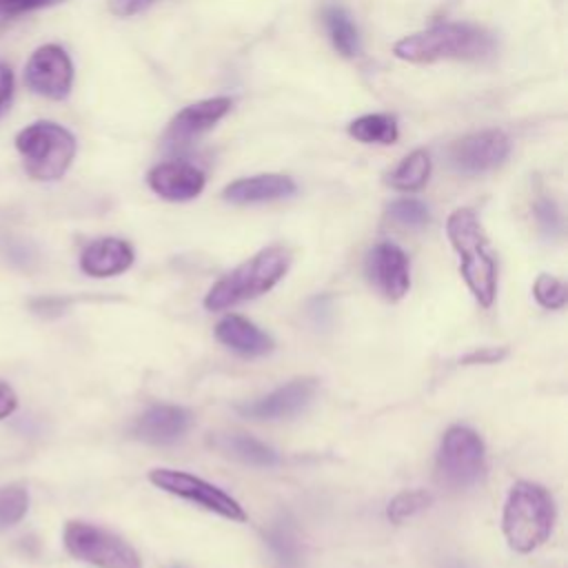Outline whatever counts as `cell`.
<instances>
[{
    "label": "cell",
    "mask_w": 568,
    "mask_h": 568,
    "mask_svg": "<svg viewBox=\"0 0 568 568\" xmlns=\"http://www.w3.org/2000/svg\"><path fill=\"white\" fill-rule=\"evenodd\" d=\"M437 481L453 490L475 486L486 470L484 439L468 426H450L437 448Z\"/></svg>",
    "instance_id": "cell-6"
},
{
    "label": "cell",
    "mask_w": 568,
    "mask_h": 568,
    "mask_svg": "<svg viewBox=\"0 0 568 568\" xmlns=\"http://www.w3.org/2000/svg\"><path fill=\"white\" fill-rule=\"evenodd\" d=\"M532 295L539 306L548 311H561L568 302V288L561 280L550 273H539L532 284Z\"/></svg>",
    "instance_id": "cell-27"
},
{
    "label": "cell",
    "mask_w": 568,
    "mask_h": 568,
    "mask_svg": "<svg viewBox=\"0 0 568 568\" xmlns=\"http://www.w3.org/2000/svg\"><path fill=\"white\" fill-rule=\"evenodd\" d=\"M446 568H466V566L459 561H450V564H446Z\"/></svg>",
    "instance_id": "cell-34"
},
{
    "label": "cell",
    "mask_w": 568,
    "mask_h": 568,
    "mask_svg": "<svg viewBox=\"0 0 568 568\" xmlns=\"http://www.w3.org/2000/svg\"><path fill=\"white\" fill-rule=\"evenodd\" d=\"M135 260L133 246L120 237H100L84 246L80 268L91 277H113L131 268Z\"/></svg>",
    "instance_id": "cell-16"
},
{
    "label": "cell",
    "mask_w": 568,
    "mask_h": 568,
    "mask_svg": "<svg viewBox=\"0 0 568 568\" xmlns=\"http://www.w3.org/2000/svg\"><path fill=\"white\" fill-rule=\"evenodd\" d=\"M535 217H537V224H539V231L555 240L559 233H561V215H559V209L552 200L548 197H541L537 200L535 204Z\"/></svg>",
    "instance_id": "cell-28"
},
{
    "label": "cell",
    "mask_w": 568,
    "mask_h": 568,
    "mask_svg": "<svg viewBox=\"0 0 568 568\" xmlns=\"http://www.w3.org/2000/svg\"><path fill=\"white\" fill-rule=\"evenodd\" d=\"M64 0H0V18H16L29 11H38Z\"/></svg>",
    "instance_id": "cell-29"
},
{
    "label": "cell",
    "mask_w": 568,
    "mask_h": 568,
    "mask_svg": "<svg viewBox=\"0 0 568 568\" xmlns=\"http://www.w3.org/2000/svg\"><path fill=\"white\" fill-rule=\"evenodd\" d=\"M366 275L377 293L390 302L402 300L410 288V268L406 253L393 242H379L366 260Z\"/></svg>",
    "instance_id": "cell-12"
},
{
    "label": "cell",
    "mask_w": 568,
    "mask_h": 568,
    "mask_svg": "<svg viewBox=\"0 0 568 568\" xmlns=\"http://www.w3.org/2000/svg\"><path fill=\"white\" fill-rule=\"evenodd\" d=\"M193 426V413L175 404H155L144 410L135 426L133 435L153 446H166L182 439Z\"/></svg>",
    "instance_id": "cell-13"
},
{
    "label": "cell",
    "mask_w": 568,
    "mask_h": 568,
    "mask_svg": "<svg viewBox=\"0 0 568 568\" xmlns=\"http://www.w3.org/2000/svg\"><path fill=\"white\" fill-rule=\"evenodd\" d=\"M27 87L49 100H64L73 84V64L69 53L58 44L36 49L24 67Z\"/></svg>",
    "instance_id": "cell-10"
},
{
    "label": "cell",
    "mask_w": 568,
    "mask_h": 568,
    "mask_svg": "<svg viewBox=\"0 0 568 568\" xmlns=\"http://www.w3.org/2000/svg\"><path fill=\"white\" fill-rule=\"evenodd\" d=\"M508 355L506 346H484L477 351H470L468 355L462 357V364L470 366V364H497Z\"/></svg>",
    "instance_id": "cell-30"
},
{
    "label": "cell",
    "mask_w": 568,
    "mask_h": 568,
    "mask_svg": "<svg viewBox=\"0 0 568 568\" xmlns=\"http://www.w3.org/2000/svg\"><path fill=\"white\" fill-rule=\"evenodd\" d=\"M495 51V40L488 31L462 24L446 22L435 24L426 31L395 42L393 53L406 62H437V60H481Z\"/></svg>",
    "instance_id": "cell-2"
},
{
    "label": "cell",
    "mask_w": 568,
    "mask_h": 568,
    "mask_svg": "<svg viewBox=\"0 0 568 568\" xmlns=\"http://www.w3.org/2000/svg\"><path fill=\"white\" fill-rule=\"evenodd\" d=\"M13 98V71L7 62L0 60V118L9 109Z\"/></svg>",
    "instance_id": "cell-32"
},
{
    "label": "cell",
    "mask_w": 568,
    "mask_h": 568,
    "mask_svg": "<svg viewBox=\"0 0 568 568\" xmlns=\"http://www.w3.org/2000/svg\"><path fill=\"white\" fill-rule=\"evenodd\" d=\"M324 27L328 31V38L335 47L337 53L344 58H355L359 53V33L355 22L351 20L348 11L339 4H328L324 7Z\"/></svg>",
    "instance_id": "cell-21"
},
{
    "label": "cell",
    "mask_w": 568,
    "mask_h": 568,
    "mask_svg": "<svg viewBox=\"0 0 568 568\" xmlns=\"http://www.w3.org/2000/svg\"><path fill=\"white\" fill-rule=\"evenodd\" d=\"M386 215L393 224L404 226V229H422L428 224L430 213L428 206L415 197H399L388 204Z\"/></svg>",
    "instance_id": "cell-25"
},
{
    "label": "cell",
    "mask_w": 568,
    "mask_h": 568,
    "mask_svg": "<svg viewBox=\"0 0 568 568\" xmlns=\"http://www.w3.org/2000/svg\"><path fill=\"white\" fill-rule=\"evenodd\" d=\"M29 510V495L20 486L0 488V530L16 526Z\"/></svg>",
    "instance_id": "cell-26"
},
{
    "label": "cell",
    "mask_w": 568,
    "mask_h": 568,
    "mask_svg": "<svg viewBox=\"0 0 568 568\" xmlns=\"http://www.w3.org/2000/svg\"><path fill=\"white\" fill-rule=\"evenodd\" d=\"M16 149L29 178L40 182L60 180L75 158V138L55 122H33L18 131Z\"/></svg>",
    "instance_id": "cell-5"
},
{
    "label": "cell",
    "mask_w": 568,
    "mask_h": 568,
    "mask_svg": "<svg viewBox=\"0 0 568 568\" xmlns=\"http://www.w3.org/2000/svg\"><path fill=\"white\" fill-rule=\"evenodd\" d=\"M433 504V493L426 488H410L397 493L388 506H386V517L390 524H404L406 519L415 517L417 513L426 510Z\"/></svg>",
    "instance_id": "cell-24"
},
{
    "label": "cell",
    "mask_w": 568,
    "mask_h": 568,
    "mask_svg": "<svg viewBox=\"0 0 568 568\" xmlns=\"http://www.w3.org/2000/svg\"><path fill=\"white\" fill-rule=\"evenodd\" d=\"M508 135L497 129H486L457 140L448 151V160L457 173L479 175L497 169L508 158Z\"/></svg>",
    "instance_id": "cell-9"
},
{
    "label": "cell",
    "mask_w": 568,
    "mask_h": 568,
    "mask_svg": "<svg viewBox=\"0 0 568 568\" xmlns=\"http://www.w3.org/2000/svg\"><path fill=\"white\" fill-rule=\"evenodd\" d=\"M428 175H430V158L426 151L417 149L413 153H408L397 166L395 171L388 175V184L397 191H406V193H413V191H419L422 186H426L428 182Z\"/></svg>",
    "instance_id": "cell-22"
},
{
    "label": "cell",
    "mask_w": 568,
    "mask_h": 568,
    "mask_svg": "<svg viewBox=\"0 0 568 568\" xmlns=\"http://www.w3.org/2000/svg\"><path fill=\"white\" fill-rule=\"evenodd\" d=\"M555 526L552 495L535 481H517L508 490L501 513V530L515 552L539 548Z\"/></svg>",
    "instance_id": "cell-4"
},
{
    "label": "cell",
    "mask_w": 568,
    "mask_h": 568,
    "mask_svg": "<svg viewBox=\"0 0 568 568\" xmlns=\"http://www.w3.org/2000/svg\"><path fill=\"white\" fill-rule=\"evenodd\" d=\"M64 548L80 561L98 568H142V559L120 535L89 521H67Z\"/></svg>",
    "instance_id": "cell-7"
},
{
    "label": "cell",
    "mask_w": 568,
    "mask_h": 568,
    "mask_svg": "<svg viewBox=\"0 0 568 568\" xmlns=\"http://www.w3.org/2000/svg\"><path fill=\"white\" fill-rule=\"evenodd\" d=\"M317 379L315 377H297L286 382L284 386L257 397L253 402L240 404V415L257 422H275L300 415L315 397Z\"/></svg>",
    "instance_id": "cell-11"
},
{
    "label": "cell",
    "mask_w": 568,
    "mask_h": 568,
    "mask_svg": "<svg viewBox=\"0 0 568 568\" xmlns=\"http://www.w3.org/2000/svg\"><path fill=\"white\" fill-rule=\"evenodd\" d=\"M264 541L273 555L277 568H302V550L293 519L280 513L266 528Z\"/></svg>",
    "instance_id": "cell-20"
},
{
    "label": "cell",
    "mask_w": 568,
    "mask_h": 568,
    "mask_svg": "<svg viewBox=\"0 0 568 568\" xmlns=\"http://www.w3.org/2000/svg\"><path fill=\"white\" fill-rule=\"evenodd\" d=\"M18 406V397L13 393V388L4 382H0V419L9 417Z\"/></svg>",
    "instance_id": "cell-33"
},
{
    "label": "cell",
    "mask_w": 568,
    "mask_h": 568,
    "mask_svg": "<svg viewBox=\"0 0 568 568\" xmlns=\"http://www.w3.org/2000/svg\"><path fill=\"white\" fill-rule=\"evenodd\" d=\"M291 260V251L280 244L257 251L209 288L204 295L206 311H224L233 304L264 295L286 275Z\"/></svg>",
    "instance_id": "cell-3"
},
{
    "label": "cell",
    "mask_w": 568,
    "mask_h": 568,
    "mask_svg": "<svg viewBox=\"0 0 568 568\" xmlns=\"http://www.w3.org/2000/svg\"><path fill=\"white\" fill-rule=\"evenodd\" d=\"M149 481L155 488L169 495H175L180 499H186L191 504H197L200 508L215 513L224 519L246 521V510L235 497H231L226 490H222L220 486L197 475H191L186 470H175V468H153L149 470Z\"/></svg>",
    "instance_id": "cell-8"
},
{
    "label": "cell",
    "mask_w": 568,
    "mask_h": 568,
    "mask_svg": "<svg viewBox=\"0 0 568 568\" xmlns=\"http://www.w3.org/2000/svg\"><path fill=\"white\" fill-rule=\"evenodd\" d=\"M348 133L364 144H393L399 135L397 120L386 113H366L348 124Z\"/></svg>",
    "instance_id": "cell-23"
},
{
    "label": "cell",
    "mask_w": 568,
    "mask_h": 568,
    "mask_svg": "<svg viewBox=\"0 0 568 568\" xmlns=\"http://www.w3.org/2000/svg\"><path fill=\"white\" fill-rule=\"evenodd\" d=\"M215 337L226 348L244 355V357H260L273 351V337L262 331L257 324L242 315H224L215 324Z\"/></svg>",
    "instance_id": "cell-17"
},
{
    "label": "cell",
    "mask_w": 568,
    "mask_h": 568,
    "mask_svg": "<svg viewBox=\"0 0 568 568\" xmlns=\"http://www.w3.org/2000/svg\"><path fill=\"white\" fill-rule=\"evenodd\" d=\"M158 0H109V11L118 18H131L146 11Z\"/></svg>",
    "instance_id": "cell-31"
},
{
    "label": "cell",
    "mask_w": 568,
    "mask_h": 568,
    "mask_svg": "<svg viewBox=\"0 0 568 568\" xmlns=\"http://www.w3.org/2000/svg\"><path fill=\"white\" fill-rule=\"evenodd\" d=\"M151 191L169 202H186L202 193L206 178L204 173L186 162H162L146 175Z\"/></svg>",
    "instance_id": "cell-14"
},
{
    "label": "cell",
    "mask_w": 568,
    "mask_h": 568,
    "mask_svg": "<svg viewBox=\"0 0 568 568\" xmlns=\"http://www.w3.org/2000/svg\"><path fill=\"white\" fill-rule=\"evenodd\" d=\"M446 235L459 257V271L479 306H490L497 295V264L486 233L473 209H455L446 220Z\"/></svg>",
    "instance_id": "cell-1"
},
{
    "label": "cell",
    "mask_w": 568,
    "mask_h": 568,
    "mask_svg": "<svg viewBox=\"0 0 568 568\" xmlns=\"http://www.w3.org/2000/svg\"><path fill=\"white\" fill-rule=\"evenodd\" d=\"M209 444L231 457L237 459L246 466H257V468H273L280 464V455L275 448H271L268 444L246 435V433H215Z\"/></svg>",
    "instance_id": "cell-19"
},
{
    "label": "cell",
    "mask_w": 568,
    "mask_h": 568,
    "mask_svg": "<svg viewBox=\"0 0 568 568\" xmlns=\"http://www.w3.org/2000/svg\"><path fill=\"white\" fill-rule=\"evenodd\" d=\"M231 106H233V100L226 95L206 98V100L184 106L171 120V124L166 129V140H171L175 144H184V142L197 138L200 133L213 129L231 111Z\"/></svg>",
    "instance_id": "cell-15"
},
{
    "label": "cell",
    "mask_w": 568,
    "mask_h": 568,
    "mask_svg": "<svg viewBox=\"0 0 568 568\" xmlns=\"http://www.w3.org/2000/svg\"><path fill=\"white\" fill-rule=\"evenodd\" d=\"M297 191L295 182L282 173H262L251 178H240L224 186L222 197L231 204H255L288 197Z\"/></svg>",
    "instance_id": "cell-18"
}]
</instances>
